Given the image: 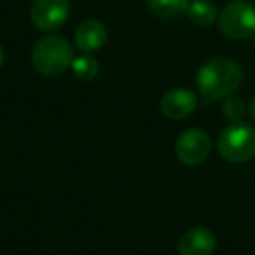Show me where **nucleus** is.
<instances>
[{
    "label": "nucleus",
    "mask_w": 255,
    "mask_h": 255,
    "mask_svg": "<svg viewBox=\"0 0 255 255\" xmlns=\"http://www.w3.org/2000/svg\"><path fill=\"white\" fill-rule=\"evenodd\" d=\"M74 61V49L60 35H47L35 42L32 63L42 75H60Z\"/></svg>",
    "instance_id": "nucleus-2"
},
{
    "label": "nucleus",
    "mask_w": 255,
    "mask_h": 255,
    "mask_svg": "<svg viewBox=\"0 0 255 255\" xmlns=\"http://www.w3.org/2000/svg\"><path fill=\"white\" fill-rule=\"evenodd\" d=\"M149 9L161 19H173L182 12H187L189 0H147Z\"/></svg>",
    "instance_id": "nucleus-11"
},
{
    "label": "nucleus",
    "mask_w": 255,
    "mask_h": 255,
    "mask_svg": "<svg viewBox=\"0 0 255 255\" xmlns=\"http://www.w3.org/2000/svg\"><path fill=\"white\" fill-rule=\"evenodd\" d=\"M210 149H212V142L208 133L203 131L201 128H191L177 138L175 154L187 166H198L208 159Z\"/></svg>",
    "instance_id": "nucleus-5"
},
{
    "label": "nucleus",
    "mask_w": 255,
    "mask_h": 255,
    "mask_svg": "<svg viewBox=\"0 0 255 255\" xmlns=\"http://www.w3.org/2000/svg\"><path fill=\"white\" fill-rule=\"evenodd\" d=\"M254 40H255V35H254Z\"/></svg>",
    "instance_id": "nucleus-16"
},
{
    "label": "nucleus",
    "mask_w": 255,
    "mask_h": 255,
    "mask_svg": "<svg viewBox=\"0 0 255 255\" xmlns=\"http://www.w3.org/2000/svg\"><path fill=\"white\" fill-rule=\"evenodd\" d=\"M219 28L234 40L250 39L255 35V5L248 0H234L224 7L219 16Z\"/></svg>",
    "instance_id": "nucleus-4"
},
{
    "label": "nucleus",
    "mask_w": 255,
    "mask_h": 255,
    "mask_svg": "<svg viewBox=\"0 0 255 255\" xmlns=\"http://www.w3.org/2000/svg\"><path fill=\"white\" fill-rule=\"evenodd\" d=\"M222 112L229 121L240 123L241 117H243V114H245L243 100L238 98V96H233V95L226 96V100H224V103H222Z\"/></svg>",
    "instance_id": "nucleus-13"
},
{
    "label": "nucleus",
    "mask_w": 255,
    "mask_h": 255,
    "mask_svg": "<svg viewBox=\"0 0 255 255\" xmlns=\"http://www.w3.org/2000/svg\"><path fill=\"white\" fill-rule=\"evenodd\" d=\"M4 49H2V47H0V67H2V63H4Z\"/></svg>",
    "instance_id": "nucleus-15"
},
{
    "label": "nucleus",
    "mask_w": 255,
    "mask_h": 255,
    "mask_svg": "<svg viewBox=\"0 0 255 255\" xmlns=\"http://www.w3.org/2000/svg\"><path fill=\"white\" fill-rule=\"evenodd\" d=\"M107 28L102 21H96V19H86L75 30V46L79 47L84 53H91V51H98L105 46L107 42Z\"/></svg>",
    "instance_id": "nucleus-9"
},
{
    "label": "nucleus",
    "mask_w": 255,
    "mask_h": 255,
    "mask_svg": "<svg viewBox=\"0 0 255 255\" xmlns=\"http://www.w3.org/2000/svg\"><path fill=\"white\" fill-rule=\"evenodd\" d=\"M196 107H198L196 95L184 88L170 89L161 98V112L168 119H173V121H180L189 117L196 110Z\"/></svg>",
    "instance_id": "nucleus-7"
},
{
    "label": "nucleus",
    "mask_w": 255,
    "mask_h": 255,
    "mask_svg": "<svg viewBox=\"0 0 255 255\" xmlns=\"http://www.w3.org/2000/svg\"><path fill=\"white\" fill-rule=\"evenodd\" d=\"M70 68L75 77L81 79V81H93V79L98 75L100 65L93 56L82 54V56H79V58H74Z\"/></svg>",
    "instance_id": "nucleus-12"
},
{
    "label": "nucleus",
    "mask_w": 255,
    "mask_h": 255,
    "mask_svg": "<svg viewBox=\"0 0 255 255\" xmlns=\"http://www.w3.org/2000/svg\"><path fill=\"white\" fill-rule=\"evenodd\" d=\"M187 16L196 26H210L219 18L217 7L210 0H194L187 7Z\"/></svg>",
    "instance_id": "nucleus-10"
},
{
    "label": "nucleus",
    "mask_w": 255,
    "mask_h": 255,
    "mask_svg": "<svg viewBox=\"0 0 255 255\" xmlns=\"http://www.w3.org/2000/svg\"><path fill=\"white\" fill-rule=\"evenodd\" d=\"M70 14L68 0H33L30 7V18L33 25L44 32L56 30L67 21Z\"/></svg>",
    "instance_id": "nucleus-6"
},
{
    "label": "nucleus",
    "mask_w": 255,
    "mask_h": 255,
    "mask_svg": "<svg viewBox=\"0 0 255 255\" xmlns=\"http://www.w3.org/2000/svg\"><path fill=\"white\" fill-rule=\"evenodd\" d=\"M219 154L229 163H247L255 156V128L248 123H233L219 135Z\"/></svg>",
    "instance_id": "nucleus-3"
},
{
    "label": "nucleus",
    "mask_w": 255,
    "mask_h": 255,
    "mask_svg": "<svg viewBox=\"0 0 255 255\" xmlns=\"http://www.w3.org/2000/svg\"><path fill=\"white\" fill-rule=\"evenodd\" d=\"M243 81V72L229 58H213L206 61L196 75V86L206 100H220L233 95Z\"/></svg>",
    "instance_id": "nucleus-1"
},
{
    "label": "nucleus",
    "mask_w": 255,
    "mask_h": 255,
    "mask_svg": "<svg viewBox=\"0 0 255 255\" xmlns=\"http://www.w3.org/2000/svg\"><path fill=\"white\" fill-rule=\"evenodd\" d=\"M250 116H252V119L255 121V96L252 98V102H250Z\"/></svg>",
    "instance_id": "nucleus-14"
},
{
    "label": "nucleus",
    "mask_w": 255,
    "mask_h": 255,
    "mask_svg": "<svg viewBox=\"0 0 255 255\" xmlns=\"http://www.w3.org/2000/svg\"><path fill=\"white\" fill-rule=\"evenodd\" d=\"M215 247L217 241L212 231L205 227H192L180 238L178 252L180 255H213Z\"/></svg>",
    "instance_id": "nucleus-8"
}]
</instances>
